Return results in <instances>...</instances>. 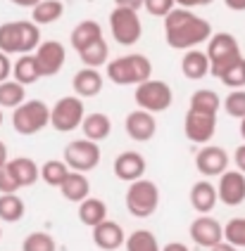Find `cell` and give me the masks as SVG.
I'll return each mask as SVG.
<instances>
[{
  "label": "cell",
  "instance_id": "1",
  "mask_svg": "<svg viewBox=\"0 0 245 251\" xmlns=\"http://www.w3.org/2000/svg\"><path fill=\"white\" fill-rule=\"evenodd\" d=\"M164 38L167 45L174 50H193L195 45L212 38V26L207 19H202L193 10L174 7L164 17Z\"/></svg>",
  "mask_w": 245,
  "mask_h": 251
},
{
  "label": "cell",
  "instance_id": "2",
  "mask_svg": "<svg viewBox=\"0 0 245 251\" xmlns=\"http://www.w3.org/2000/svg\"><path fill=\"white\" fill-rule=\"evenodd\" d=\"M41 45V28L33 22L0 24V50L7 55H31Z\"/></svg>",
  "mask_w": 245,
  "mask_h": 251
},
{
  "label": "cell",
  "instance_id": "3",
  "mask_svg": "<svg viewBox=\"0 0 245 251\" xmlns=\"http://www.w3.org/2000/svg\"><path fill=\"white\" fill-rule=\"evenodd\" d=\"M105 76L115 85H141L143 81L153 78V64L141 52H131L107 62Z\"/></svg>",
  "mask_w": 245,
  "mask_h": 251
},
{
  "label": "cell",
  "instance_id": "4",
  "mask_svg": "<svg viewBox=\"0 0 245 251\" xmlns=\"http://www.w3.org/2000/svg\"><path fill=\"white\" fill-rule=\"evenodd\" d=\"M50 126V107L43 100H27L12 114V128L19 135H36Z\"/></svg>",
  "mask_w": 245,
  "mask_h": 251
},
{
  "label": "cell",
  "instance_id": "5",
  "mask_svg": "<svg viewBox=\"0 0 245 251\" xmlns=\"http://www.w3.org/2000/svg\"><path fill=\"white\" fill-rule=\"evenodd\" d=\"M159 206V187L153 180L129 182L126 190V209L133 218H150Z\"/></svg>",
  "mask_w": 245,
  "mask_h": 251
},
{
  "label": "cell",
  "instance_id": "6",
  "mask_svg": "<svg viewBox=\"0 0 245 251\" xmlns=\"http://www.w3.org/2000/svg\"><path fill=\"white\" fill-rule=\"evenodd\" d=\"M207 57H210V74L219 78V74L231 67L236 59H241V45L236 41L233 33H212V38L207 43Z\"/></svg>",
  "mask_w": 245,
  "mask_h": 251
},
{
  "label": "cell",
  "instance_id": "7",
  "mask_svg": "<svg viewBox=\"0 0 245 251\" xmlns=\"http://www.w3.org/2000/svg\"><path fill=\"white\" fill-rule=\"evenodd\" d=\"M136 104L138 109H145L150 114H159L167 112L174 102V93L167 81H159V78H148L141 85H136Z\"/></svg>",
  "mask_w": 245,
  "mask_h": 251
},
{
  "label": "cell",
  "instance_id": "8",
  "mask_svg": "<svg viewBox=\"0 0 245 251\" xmlns=\"http://www.w3.org/2000/svg\"><path fill=\"white\" fill-rule=\"evenodd\" d=\"M84 119H86V107L79 95L60 98L50 109V126L58 133H72L84 124Z\"/></svg>",
  "mask_w": 245,
  "mask_h": 251
},
{
  "label": "cell",
  "instance_id": "9",
  "mask_svg": "<svg viewBox=\"0 0 245 251\" xmlns=\"http://www.w3.org/2000/svg\"><path fill=\"white\" fill-rule=\"evenodd\" d=\"M110 33L124 48L136 45L141 41V36H143V24H141L138 12L129 10V7H115L110 12Z\"/></svg>",
  "mask_w": 245,
  "mask_h": 251
},
{
  "label": "cell",
  "instance_id": "10",
  "mask_svg": "<svg viewBox=\"0 0 245 251\" xmlns=\"http://www.w3.org/2000/svg\"><path fill=\"white\" fill-rule=\"evenodd\" d=\"M64 161L72 171H81V173L93 171L100 164V142H93L88 138L72 140L64 147Z\"/></svg>",
  "mask_w": 245,
  "mask_h": 251
},
{
  "label": "cell",
  "instance_id": "11",
  "mask_svg": "<svg viewBox=\"0 0 245 251\" xmlns=\"http://www.w3.org/2000/svg\"><path fill=\"white\" fill-rule=\"evenodd\" d=\"M184 133H186V138L190 142L207 145L216 133V114H205V112L188 109L186 119H184Z\"/></svg>",
  "mask_w": 245,
  "mask_h": 251
},
{
  "label": "cell",
  "instance_id": "12",
  "mask_svg": "<svg viewBox=\"0 0 245 251\" xmlns=\"http://www.w3.org/2000/svg\"><path fill=\"white\" fill-rule=\"evenodd\" d=\"M195 168L205 178H219L224 171H229V154L219 145H202L195 154Z\"/></svg>",
  "mask_w": 245,
  "mask_h": 251
},
{
  "label": "cell",
  "instance_id": "13",
  "mask_svg": "<svg viewBox=\"0 0 245 251\" xmlns=\"http://www.w3.org/2000/svg\"><path fill=\"white\" fill-rule=\"evenodd\" d=\"M190 239L198 244V247H205V249H212L219 242H224V225L219 223L216 218H212L210 213H200L193 223H190Z\"/></svg>",
  "mask_w": 245,
  "mask_h": 251
},
{
  "label": "cell",
  "instance_id": "14",
  "mask_svg": "<svg viewBox=\"0 0 245 251\" xmlns=\"http://www.w3.org/2000/svg\"><path fill=\"white\" fill-rule=\"evenodd\" d=\"M219 201L226 206H241L245 201V173L243 171H224L216 182Z\"/></svg>",
  "mask_w": 245,
  "mask_h": 251
},
{
  "label": "cell",
  "instance_id": "15",
  "mask_svg": "<svg viewBox=\"0 0 245 251\" xmlns=\"http://www.w3.org/2000/svg\"><path fill=\"white\" fill-rule=\"evenodd\" d=\"M36 59H38V67H41V74L43 76H55L62 71L64 62H67V50L64 45L58 41H45L36 48Z\"/></svg>",
  "mask_w": 245,
  "mask_h": 251
},
{
  "label": "cell",
  "instance_id": "16",
  "mask_svg": "<svg viewBox=\"0 0 245 251\" xmlns=\"http://www.w3.org/2000/svg\"><path fill=\"white\" fill-rule=\"evenodd\" d=\"M124 128H126V133H129L131 140L148 142V140L155 138V133H157V121H155L153 114L145 112V109H133V112L126 116Z\"/></svg>",
  "mask_w": 245,
  "mask_h": 251
},
{
  "label": "cell",
  "instance_id": "17",
  "mask_svg": "<svg viewBox=\"0 0 245 251\" xmlns=\"http://www.w3.org/2000/svg\"><path fill=\"white\" fill-rule=\"evenodd\" d=\"M115 176L124 182H136L141 180L148 171V164H145V156L138 152H122L115 159Z\"/></svg>",
  "mask_w": 245,
  "mask_h": 251
},
{
  "label": "cell",
  "instance_id": "18",
  "mask_svg": "<svg viewBox=\"0 0 245 251\" xmlns=\"http://www.w3.org/2000/svg\"><path fill=\"white\" fill-rule=\"evenodd\" d=\"M93 242H95V247L102 251H117L124 247V242H126V232H124V227L115 221H102L93 227Z\"/></svg>",
  "mask_w": 245,
  "mask_h": 251
},
{
  "label": "cell",
  "instance_id": "19",
  "mask_svg": "<svg viewBox=\"0 0 245 251\" xmlns=\"http://www.w3.org/2000/svg\"><path fill=\"white\" fill-rule=\"evenodd\" d=\"M102 85H105V76L98 69H91V67L79 69L72 78L74 95H79V98H95L102 90Z\"/></svg>",
  "mask_w": 245,
  "mask_h": 251
},
{
  "label": "cell",
  "instance_id": "20",
  "mask_svg": "<svg viewBox=\"0 0 245 251\" xmlns=\"http://www.w3.org/2000/svg\"><path fill=\"white\" fill-rule=\"evenodd\" d=\"M60 192L62 197L67 199V201H74V204H81L84 199L91 197V180H88L86 173H81V171H72L64 182L60 185Z\"/></svg>",
  "mask_w": 245,
  "mask_h": 251
},
{
  "label": "cell",
  "instance_id": "21",
  "mask_svg": "<svg viewBox=\"0 0 245 251\" xmlns=\"http://www.w3.org/2000/svg\"><path fill=\"white\" fill-rule=\"evenodd\" d=\"M219 201V192L216 185H212L210 180H198L190 187V204L198 213H210Z\"/></svg>",
  "mask_w": 245,
  "mask_h": 251
},
{
  "label": "cell",
  "instance_id": "22",
  "mask_svg": "<svg viewBox=\"0 0 245 251\" xmlns=\"http://www.w3.org/2000/svg\"><path fill=\"white\" fill-rule=\"evenodd\" d=\"M181 71H184V76L190 78V81H200L205 78L207 74H210V57L207 52H202V50H186V55L181 59Z\"/></svg>",
  "mask_w": 245,
  "mask_h": 251
},
{
  "label": "cell",
  "instance_id": "23",
  "mask_svg": "<svg viewBox=\"0 0 245 251\" xmlns=\"http://www.w3.org/2000/svg\"><path fill=\"white\" fill-rule=\"evenodd\" d=\"M81 133H84V138L93 140V142H102V140L110 138V133H112V121H110L107 114L102 112L86 114V119L81 124Z\"/></svg>",
  "mask_w": 245,
  "mask_h": 251
},
{
  "label": "cell",
  "instance_id": "24",
  "mask_svg": "<svg viewBox=\"0 0 245 251\" xmlns=\"http://www.w3.org/2000/svg\"><path fill=\"white\" fill-rule=\"evenodd\" d=\"M7 168L12 171L15 180L19 182V187H31L33 182L41 178V168L38 164L29 159V156H17V159H10L7 161Z\"/></svg>",
  "mask_w": 245,
  "mask_h": 251
},
{
  "label": "cell",
  "instance_id": "25",
  "mask_svg": "<svg viewBox=\"0 0 245 251\" xmlns=\"http://www.w3.org/2000/svg\"><path fill=\"white\" fill-rule=\"evenodd\" d=\"M12 78L19 81L22 85H31V83H36L38 78H43L41 67H38V59H36L33 52L31 55H19V59L12 64Z\"/></svg>",
  "mask_w": 245,
  "mask_h": 251
},
{
  "label": "cell",
  "instance_id": "26",
  "mask_svg": "<svg viewBox=\"0 0 245 251\" xmlns=\"http://www.w3.org/2000/svg\"><path fill=\"white\" fill-rule=\"evenodd\" d=\"M98 38H102V28H100V24L93 22V19L79 22V24L72 28V36H69L72 48L76 50V52H81L84 48H88L91 43H95Z\"/></svg>",
  "mask_w": 245,
  "mask_h": 251
},
{
  "label": "cell",
  "instance_id": "27",
  "mask_svg": "<svg viewBox=\"0 0 245 251\" xmlns=\"http://www.w3.org/2000/svg\"><path fill=\"white\" fill-rule=\"evenodd\" d=\"M79 221L88 227H95L98 223L107 221V204L98 197H88L79 204Z\"/></svg>",
  "mask_w": 245,
  "mask_h": 251
},
{
  "label": "cell",
  "instance_id": "28",
  "mask_svg": "<svg viewBox=\"0 0 245 251\" xmlns=\"http://www.w3.org/2000/svg\"><path fill=\"white\" fill-rule=\"evenodd\" d=\"M62 14H64L62 0H41L36 7H31V22L38 26H45V24L58 22Z\"/></svg>",
  "mask_w": 245,
  "mask_h": 251
},
{
  "label": "cell",
  "instance_id": "29",
  "mask_svg": "<svg viewBox=\"0 0 245 251\" xmlns=\"http://www.w3.org/2000/svg\"><path fill=\"white\" fill-rule=\"evenodd\" d=\"M27 85H22L15 78H7L0 83V107L2 109H17L22 102H27Z\"/></svg>",
  "mask_w": 245,
  "mask_h": 251
},
{
  "label": "cell",
  "instance_id": "30",
  "mask_svg": "<svg viewBox=\"0 0 245 251\" xmlns=\"http://www.w3.org/2000/svg\"><path fill=\"white\" fill-rule=\"evenodd\" d=\"M24 213H27V206L22 197H17V192L0 195V221L2 223H17L24 218Z\"/></svg>",
  "mask_w": 245,
  "mask_h": 251
},
{
  "label": "cell",
  "instance_id": "31",
  "mask_svg": "<svg viewBox=\"0 0 245 251\" xmlns=\"http://www.w3.org/2000/svg\"><path fill=\"white\" fill-rule=\"evenodd\" d=\"M79 57H81V62H84V67H91V69H100L102 64H107L110 59V48H107V43H105V38H98L95 43H91L88 48H84L81 52H79Z\"/></svg>",
  "mask_w": 245,
  "mask_h": 251
},
{
  "label": "cell",
  "instance_id": "32",
  "mask_svg": "<svg viewBox=\"0 0 245 251\" xmlns=\"http://www.w3.org/2000/svg\"><path fill=\"white\" fill-rule=\"evenodd\" d=\"M188 109H195V112H205V114H216L221 109V98L216 95L212 88H200L190 95V107Z\"/></svg>",
  "mask_w": 245,
  "mask_h": 251
},
{
  "label": "cell",
  "instance_id": "33",
  "mask_svg": "<svg viewBox=\"0 0 245 251\" xmlns=\"http://www.w3.org/2000/svg\"><path fill=\"white\" fill-rule=\"evenodd\" d=\"M69 173H72V168L67 166L64 159H48L43 166H41V178L50 187H60Z\"/></svg>",
  "mask_w": 245,
  "mask_h": 251
},
{
  "label": "cell",
  "instance_id": "34",
  "mask_svg": "<svg viewBox=\"0 0 245 251\" xmlns=\"http://www.w3.org/2000/svg\"><path fill=\"white\" fill-rule=\"evenodd\" d=\"M124 249L126 251H162L157 244V237L150 230H136V232L126 235Z\"/></svg>",
  "mask_w": 245,
  "mask_h": 251
},
{
  "label": "cell",
  "instance_id": "35",
  "mask_svg": "<svg viewBox=\"0 0 245 251\" xmlns=\"http://www.w3.org/2000/svg\"><path fill=\"white\" fill-rule=\"evenodd\" d=\"M219 81L226 85V88H231V90L245 88V57L236 59L231 67H226V69L221 71L219 74Z\"/></svg>",
  "mask_w": 245,
  "mask_h": 251
},
{
  "label": "cell",
  "instance_id": "36",
  "mask_svg": "<svg viewBox=\"0 0 245 251\" xmlns=\"http://www.w3.org/2000/svg\"><path fill=\"white\" fill-rule=\"evenodd\" d=\"M224 239L238 247V249H245V218L238 216V218H231L229 223L224 225Z\"/></svg>",
  "mask_w": 245,
  "mask_h": 251
},
{
  "label": "cell",
  "instance_id": "37",
  "mask_svg": "<svg viewBox=\"0 0 245 251\" xmlns=\"http://www.w3.org/2000/svg\"><path fill=\"white\" fill-rule=\"evenodd\" d=\"M22 251H58V244L48 232H31L22 242Z\"/></svg>",
  "mask_w": 245,
  "mask_h": 251
},
{
  "label": "cell",
  "instance_id": "38",
  "mask_svg": "<svg viewBox=\"0 0 245 251\" xmlns=\"http://www.w3.org/2000/svg\"><path fill=\"white\" fill-rule=\"evenodd\" d=\"M221 107H224V112L233 116V119H245V90L243 88H238V90H231L226 100L221 102Z\"/></svg>",
  "mask_w": 245,
  "mask_h": 251
},
{
  "label": "cell",
  "instance_id": "39",
  "mask_svg": "<svg viewBox=\"0 0 245 251\" xmlns=\"http://www.w3.org/2000/svg\"><path fill=\"white\" fill-rule=\"evenodd\" d=\"M174 5H176V0H145L143 7L148 10V14H153V17H167V14L174 10Z\"/></svg>",
  "mask_w": 245,
  "mask_h": 251
},
{
  "label": "cell",
  "instance_id": "40",
  "mask_svg": "<svg viewBox=\"0 0 245 251\" xmlns=\"http://www.w3.org/2000/svg\"><path fill=\"white\" fill-rule=\"evenodd\" d=\"M17 190H22L19 187V182L15 180V176H12V171L5 166H0V195H10V192H17Z\"/></svg>",
  "mask_w": 245,
  "mask_h": 251
},
{
  "label": "cell",
  "instance_id": "41",
  "mask_svg": "<svg viewBox=\"0 0 245 251\" xmlns=\"http://www.w3.org/2000/svg\"><path fill=\"white\" fill-rule=\"evenodd\" d=\"M12 76V62H10V55L0 50V83L7 81Z\"/></svg>",
  "mask_w": 245,
  "mask_h": 251
},
{
  "label": "cell",
  "instance_id": "42",
  "mask_svg": "<svg viewBox=\"0 0 245 251\" xmlns=\"http://www.w3.org/2000/svg\"><path fill=\"white\" fill-rule=\"evenodd\" d=\"M233 164H236L238 171H243L245 173V142L236 147V152H233Z\"/></svg>",
  "mask_w": 245,
  "mask_h": 251
},
{
  "label": "cell",
  "instance_id": "43",
  "mask_svg": "<svg viewBox=\"0 0 245 251\" xmlns=\"http://www.w3.org/2000/svg\"><path fill=\"white\" fill-rule=\"evenodd\" d=\"M145 0H115V7H129V10H141Z\"/></svg>",
  "mask_w": 245,
  "mask_h": 251
},
{
  "label": "cell",
  "instance_id": "44",
  "mask_svg": "<svg viewBox=\"0 0 245 251\" xmlns=\"http://www.w3.org/2000/svg\"><path fill=\"white\" fill-rule=\"evenodd\" d=\"M224 2L233 12H245V0H224Z\"/></svg>",
  "mask_w": 245,
  "mask_h": 251
},
{
  "label": "cell",
  "instance_id": "45",
  "mask_svg": "<svg viewBox=\"0 0 245 251\" xmlns=\"http://www.w3.org/2000/svg\"><path fill=\"white\" fill-rule=\"evenodd\" d=\"M210 251H238V247H233V244H229V242L224 239V242H219V244H216V247H212Z\"/></svg>",
  "mask_w": 245,
  "mask_h": 251
},
{
  "label": "cell",
  "instance_id": "46",
  "mask_svg": "<svg viewBox=\"0 0 245 251\" xmlns=\"http://www.w3.org/2000/svg\"><path fill=\"white\" fill-rule=\"evenodd\" d=\"M10 161V154H7V145L0 140V166H5Z\"/></svg>",
  "mask_w": 245,
  "mask_h": 251
},
{
  "label": "cell",
  "instance_id": "47",
  "mask_svg": "<svg viewBox=\"0 0 245 251\" xmlns=\"http://www.w3.org/2000/svg\"><path fill=\"white\" fill-rule=\"evenodd\" d=\"M179 7H186V10H193V7H200V0H176Z\"/></svg>",
  "mask_w": 245,
  "mask_h": 251
},
{
  "label": "cell",
  "instance_id": "48",
  "mask_svg": "<svg viewBox=\"0 0 245 251\" xmlns=\"http://www.w3.org/2000/svg\"><path fill=\"white\" fill-rule=\"evenodd\" d=\"M12 5H17V7H36L41 0H10Z\"/></svg>",
  "mask_w": 245,
  "mask_h": 251
},
{
  "label": "cell",
  "instance_id": "49",
  "mask_svg": "<svg viewBox=\"0 0 245 251\" xmlns=\"http://www.w3.org/2000/svg\"><path fill=\"white\" fill-rule=\"evenodd\" d=\"M162 251H188V247L186 244H181V242H169Z\"/></svg>",
  "mask_w": 245,
  "mask_h": 251
},
{
  "label": "cell",
  "instance_id": "50",
  "mask_svg": "<svg viewBox=\"0 0 245 251\" xmlns=\"http://www.w3.org/2000/svg\"><path fill=\"white\" fill-rule=\"evenodd\" d=\"M241 138L245 140V119H241Z\"/></svg>",
  "mask_w": 245,
  "mask_h": 251
},
{
  "label": "cell",
  "instance_id": "51",
  "mask_svg": "<svg viewBox=\"0 0 245 251\" xmlns=\"http://www.w3.org/2000/svg\"><path fill=\"white\" fill-rule=\"evenodd\" d=\"M210 2H212V0H200V5H210Z\"/></svg>",
  "mask_w": 245,
  "mask_h": 251
},
{
  "label": "cell",
  "instance_id": "52",
  "mask_svg": "<svg viewBox=\"0 0 245 251\" xmlns=\"http://www.w3.org/2000/svg\"><path fill=\"white\" fill-rule=\"evenodd\" d=\"M0 126H2V107H0Z\"/></svg>",
  "mask_w": 245,
  "mask_h": 251
},
{
  "label": "cell",
  "instance_id": "53",
  "mask_svg": "<svg viewBox=\"0 0 245 251\" xmlns=\"http://www.w3.org/2000/svg\"><path fill=\"white\" fill-rule=\"evenodd\" d=\"M0 239H2V227H0Z\"/></svg>",
  "mask_w": 245,
  "mask_h": 251
}]
</instances>
